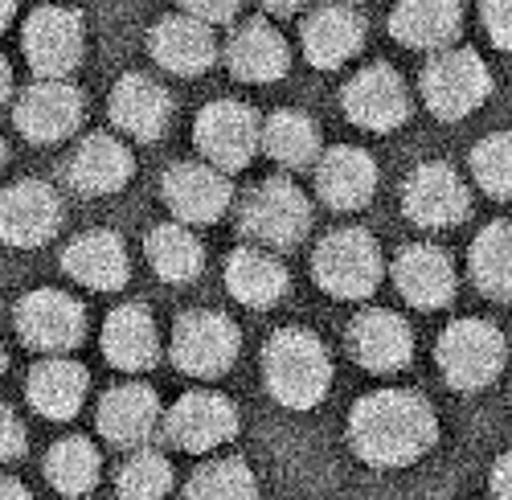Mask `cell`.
Here are the masks:
<instances>
[{
  "label": "cell",
  "mask_w": 512,
  "mask_h": 500,
  "mask_svg": "<svg viewBox=\"0 0 512 500\" xmlns=\"http://www.w3.org/2000/svg\"><path fill=\"white\" fill-rule=\"evenodd\" d=\"M62 226V201L41 181H17L0 189V242L33 250L46 246Z\"/></svg>",
  "instance_id": "obj_16"
},
{
  "label": "cell",
  "mask_w": 512,
  "mask_h": 500,
  "mask_svg": "<svg viewBox=\"0 0 512 500\" xmlns=\"http://www.w3.org/2000/svg\"><path fill=\"white\" fill-rule=\"evenodd\" d=\"M164 431L181 451L189 455H205L218 451L238 435V410L230 398L213 394V390H193L185 394L164 419Z\"/></svg>",
  "instance_id": "obj_15"
},
{
  "label": "cell",
  "mask_w": 512,
  "mask_h": 500,
  "mask_svg": "<svg viewBox=\"0 0 512 500\" xmlns=\"http://www.w3.org/2000/svg\"><path fill=\"white\" fill-rule=\"evenodd\" d=\"M349 357L369 373H398L414 357L410 324L390 308H369L349 324Z\"/></svg>",
  "instance_id": "obj_18"
},
{
  "label": "cell",
  "mask_w": 512,
  "mask_h": 500,
  "mask_svg": "<svg viewBox=\"0 0 512 500\" xmlns=\"http://www.w3.org/2000/svg\"><path fill=\"white\" fill-rule=\"evenodd\" d=\"M312 275L332 300H365L386 275V259L369 230H336L316 246Z\"/></svg>",
  "instance_id": "obj_4"
},
{
  "label": "cell",
  "mask_w": 512,
  "mask_h": 500,
  "mask_svg": "<svg viewBox=\"0 0 512 500\" xmlns=\"http://www.w3.org/2000/svg\"><path fill=\"white\" fill-rule=\"evenodd\" d=\"M312 169H316V193L328 210H340V214L365 210L377 193V164L365 148H353V144L328 148L316 156Z\"/></svg>",
  "instance_id": "obj_17"
},
{
  "label": "cell",
  "mask_w": 512,
  "mask_h": 500,
  "mask_svg": "<svg viewBox=\"0 0 512 500\" xmlns=\"http://www.w3.org/2000/svg\"><path fill=\"white\" fill-rule=\"evenodd\" d=\"M508 484H512V460H508V451H504L500 460L492 464V480H488V488H492V496H508V492H512Z\"/></svg>",
  "instance_id": "obj_41"
},
{
  "label": "cell",
  "mask_w": 512,
  "mask_h": 500,
  "mask_svg": "<svg viewBox=\"0 0 512 500\" xmlns=\"http://www.w3.org/2000/svg\"><path fill=\"white\" fill-rule=\"evenodd\" d=\"M5 365H9V353H5V345H0V373H5Z\"/></svg>",
  "instance_id": "obj_46"
},
{
  "label": "cell",
  "mask_w": 512,
  "mask_h": 500,
  "mask_svg": "<svg viewBox=\"0 0 512 500\" xmlns=\"http://www.w3.org/2000/svg\"><path fill=\"white\" fill-rule=\"evenodd\" d=\"M472 177H476L480 193H488L496 201L512 197V136L508 132H496V136L476 144V152H472Z\"/></svg>",
  "instance_id": "obj_37"
},
{
  "label": "cell",
  "mask_w": 512,
  "mask_h": 500,
  "mask_svg": "<svg viewBox=\"0 0 512 500\" xmlns=\"http://www.w3.org/2000/svg\"><path fill=\"white\" fill-rule=\"evenodd\" d=\"M238 349V324L222 312H185L173 328V361L201 382L226 378L238 361Z\"/></svg>",
  "instance_id": "obj_8"
},
{
  "label": "cell",
  "mask_w": 512,
  "mask_h": 500,
  "mask_svg": "<svg viewBox=\"0 0 512 500\" xmlns=\"http://www.w3.org/2000/svg\"><path fill=\"white\" fill-rule=\"evenodd\" d=\"M435 361H439L451 390L476 394L504 373L508 341L488 320H455V324H447V332L435 345Z\"/></svg>",
  "instance_id": "obj_3"
},
{
  "label": "cell",
  "mask_w": 512,
  "mask_h": 500,
  "mask_svg": "<svg viewBox=\"0 0 512 500\" xmlns=\"http://www.w3.org/2000/svg\"><path fill=\"white\" fill-rule=\"evenodd\" d=\"M402 210L422 230H451L467 218V210H472V193H467V181L451 169V164L431 160V164H418V169L406 177Z\"/></svg>",
  "instance_id": "obj_9"
},
{
  "label": "cell",
  "mask_w": 512,
  "mask_h": 500,
  "mask_svg": "<svg viewBox=\"0 0 512 500\" xmlns=\"http://www.w3.org/2000/svg\"><path fill=\"white\" fill-rule=\"evenodd\" d=\"M345 115L365 132H394L410 115V91L406 78L394 66H365L349 78L345 87Z\"/></svg>",
  "instance_id": "obj_14"
},
{
  "label": "cell",
  "mask_w": 512,
  "mask_h": 500,
  "mask_svg": "<svg viewBox=\"0 0 512 500\" xmlns=\"http://www.w3.org/2000/svg\"><path fill=\"white\" fill-rule=\"evenodd\" d=\"M103 353L123 373H148L160 361V332L148 308L123 304L103 324Z\"/></svg>",
  "instance_id": "obj_29"
},
{
  "label": "cell",
  "mask_w": 512,
  "mask_h": 500,
  "mask_svg": "<svg viewBox=\"0 0 512 500\" xmlns=\"http://www.w3.org/2000/svg\"><path fill=\"white\" fill-rule=\"evenodd\" d=\"M365 29H369V21H365L361 9H353V5H324V9H316L304 21L300 41H304V54H308V62L316 70H336L340 62H349V58L361 54Z\"/></svg>",
  "instance_id": "obj_24"
},
{
  "label": "cell",
  "mask_w": 512,
  "mask_h": 500,
  "mask_svg": "<svg viewBox=\"0 0 512 500\" xmlns=\"http://www.w3.org/2000/svg\"><path fill=\"white\" fill-rule=\"evenodd\" d=\"M472 283L480 287V296L508 304L512 296V226L508 222H488L472 242Z\"/></svg>",
  "instance_id": "obj_33"
},
{
  "label": "cell",
  "mask_w": 512,
  "mask_h": 500,
  "mask_svg": "<svg viewBox=\"0 0 512 500\" xmlns=\"http://www.w3.org/2000/svg\"><path fill=\"white\" fill-rule=\"evenodd\" d=\"M29 447V435H25V423L17 419V414L9 406H0V464H13L21 460Z\"/></svg>",
  "instance_id": "obj_39"
},
{
  "label": "cell",
  "mask_w": 512,
  "mask_h": 500,
  "mask_svg": "<svg viewBox=\"0 0 512 500\" xmlns=\"http://www.w3.org/2000/svg\"><path fill=\"white\" fill-rule=\"evenodd\" d=\"M226 66L238 82H254V87H263V82H279L287 70H291V50L283 33L254 17V21H242L230 41H226Z\"/></svg>",
  "instance_id": "obj_20"
},
{
  "label": "cell",
  "mask_w": 512,
  "mask_h": 500,
  "mask_svg": "<svg viewBox=\"0 0 512 500\" xmlns=\"http://www.w3.org/2000/svg\"><path fill=\"white\" fill-rule=\"evenodd\" d=\"M263 378L279 406L312 410L332 390V353L308 328H283L263 349Z\"/></svg>",
  "instance_id": "obj_2"
},
{
  "label": "cell",
  "mask_w": 512,
  "mask_h": 500,
  "mask_svg": "<svg viewBox=\"0 0 512 500\" xmlns=\"http://www.w3.org/2000/svg\"><path fill=\"white\" fill-rule=\"evenodd\" d=\"M168 488H173V464L148 447L132 451V460L115 476V492L123 500H156V496H168Z\"/></svg>",
  "instance_id": "obj_36"
},
{
  "label": "cell",
  "mask_w": 512,
  "mask_h": 500,
  "mask_svg": "<svg viewBox=\"0 0 512 500\" xmlns=\"http://www.w3.org/2000/svg\"><path fill=\"white\" fill-rule=\"evenodd\" d=\"M87 390H91V373L62 353H46V361H37L25 382L29 406L41 419H54V423L74 419L82 402H87Z\"/></svg>",
  "instance_id": "obj_23"
},
{
  "label": "cell",
  "mask_w": 512,
  "mask_h": 500,
  "mask_svg": "<svg viewBox=\"0 0 512 500\" xmlns=\"http://www.w3.org/2000/svg\"><path fill=\"white\" fill-rule=\"evenodd\" d=\"M463 29V0H398L390 13L394 41L410 50H443Z\"/></svg>",
  "instance_id": "obj_30"
},
{
  "label": "cell",
  "mask_w": 512,
  "mask_h": 500,
  "mask_svg": "<svg viewBox=\"0 0 512 500\" xmlns=\"http://www.w3.org/2000/svg\"><path fill=\"white\" fill-rule=\"evenodd\" d=\"M17 332L37 353H70L87 337V308L58 287H41L17 304Z\"/></svg>",
  "instance_id": "obj_10"
},
{
  "label": "cell",
  "mask_w": 512,
  "mask_h": 500,
  "mask_svg": "<svg viewBox=\"0 0 512 500\" xmlns=\"http://www.w3.org/2000/svg\"><path fill=\"white\" fill-rule=\"evenodd\" d=\"M308 226H312V201H308V193L300 185L287 181V177L263 181L242 201V214H238V230L250 242L267 246V250L300 246Z\"/></svg>",
  "instance_id": "obj_5"
},
{
  "label": "cell",
  "mask_w": 512,
  "mask_h": 500,
  "mask_svg": "<svg viewBox=\"0 0 512 500\" xmlns=\"http://www.w3.org/2000/svg\"><path fill=\"white\" fill-rule=\"evenodd\" d=\"M103 476V460L91 439L82 435H70V439H58L46 455V480L54 484V492L62 496H87L95 492Z\"/></svg>",
  "instance_id": "obj_34"
},
{
  "label": "cell",
  "mask_w": 512,
  "mask_h": 500,
  "mask_svg": "<svg viewBox=\"0 0 512 500\" xmlns=\"http://www.w3.org/2000/svg\"><path fill=\"white\" fill-rule=\"evenodd\" d=\"M148 54L152 62H160L168 74L177 78H197L213 66L218 58V41H213L209 25L197 17H164L156 21L152 37H148Z\"/></svg>",
  "instance_id": "obj_25"
},
{
  "label": "cell",
  "mask_w": 512,
  "mask_h": 500,
  "mask_svg": "<svg viewBox=\"0 0 512 500\" xmlns=\"http://www.w3.org/2000/svg\"><path fill=\"white\" fill-rule=\"evenodd\" d=\"M62 271L91 291H119L127 279H132V259H127V246L119 234L91 230V234H78L66 246Z\"/></svg>",
  "instance_id": "obj_26"
},
{
  "label": "cell",
  "mask_w": 512,
  "mask_h": 500,
  "mask_svg": "<svg viewBox=\"0 0 512 500\" xmlns=\"http://www.w3.org/2000/svg\"><path fill=\"white\" fill-rule=\"evenodd\" d=\"M160 193H164V205L173 210L177 222L185 226H209L218 222L230 201H234V185H230V173L213 169L209 160H185V164H173L160 181Z\"/></svg>",
  "instance_id": "obj_12"
},
{
  "label": "cell",
  "mask_w": 512,
  "mask_h": 500,
  "mask_svg": "<svg viewBox=\"0 0 512 500\" xmlns=\"http://www.w3.org/2000/svg\"><path fill=\"white\" fill-rule=\"evenodd\" d=\"M349 443L373 468H410L439 443V419L422 394L377 390L353 406Z\"/></svg>",
  "instance_id": "obj_1"
},
{
  "label": "cell",
  "mask_w": 512,
  "mask_h": 500,
  "mask_svg": "<svg viewBox=\"0 0 512 500\" xmlns=\"http://www.w3.org/2000/svg\"><path fill=\"white\" fill-rule=\"evenodd\" d=\"M9 95H13V66L9 58H0V107L9 103Z\"/></svg>",
  "instance_id": "obj_43"
},
{
  "label": "cell",
  "mask_w": 512,
  "mask_h": 500,
  "mask_svg": "<svg viewBox=\"0 0 512 500\" xmlns=\"http://www.w3.org/2000/svg\"><path fill=\"white\" fill-rule=\"evenodd\" d=\"M99 435L115 447H144L160 427V398L144 382H123L99 402Z\"/></svg>",
  "instance_id": "obj_22"
},
{
  "label": "cell",
  "mask_w": 512,
  "mask_h": 500,
  "mask_svg": "<svg viewBox=\"0 0 512 500\" xmlns=\"http://www.w3.org/2000/svg\"><path fill=\"white\" fill-rule=\"evenodd\" d=\"M0 169H5V140H0Z\"/></svg>",
  "instance_id": "obj_47"
},
{
  "label": "cell",
  "mask_w": 512,
  "mask_h": 500,
  "mask_svg": "<svg viewBox=\"0 0 512 500\" xmlns=\"http://www.w3.org/2000/svg\"><path fill=\"white\" fill-rule=\"evenodd\" d=\"M148 263L164 283H193L205 271V250L185 222H168L148 234Z\"/></svg>",
  "instance_id": "obj_32"
},
{
  "label": "cell",
  "mask_w": 512,
  "mask_h": 500,
  "mask_svg": "<svg viewBox=\"0 0 512 500\" xmlns=\"http://www.w3.org/2000/svg\"><path fill=\"white\" fill-rule=\"evenodd\" d=\"M185 496L193 500H242V496H259V480L242 460H209L189 476Z\"/></svg>",
  "instance_id": "obj_35"
},
{
  "label": "cell",
  "mask_w": 512,
  "mask_h": 500,
  "mask_svg": "<svg viewBox=\"0 0 512 500\" xmlns=\"http://www.w3.org/2000/svg\"><path fill=\"white\" fill-rule=\"evenodd\" d=\"M259 132L263 119L254 107L234 103V99H218L201 107L197 123H193V144L201 152V160H209L213 169L222 173H238L259 152Z\"/></svg>",
  "instance_id": "obj_7"
},
{
  "label": "cell",
  "mask_w": 512,
  "mask_h": 500,
  "mask_svg": "<svg viewBox=\"0 0 512 500\" xmlns=\"http://www.w3.org/2000/svg\"><path fill=\"white\" fill-rule=\"evenodd\" d=\"M181 9L205 25H222V21H234L242 0H181Z\"/></svg>",
  "instance_id": "obj_40"
},
{
  "label": "cell",
  "mask_w": 512,
  "mask_h": 500,
  "mask_svg": "<svg viewBox=\"0 0 512 500\" xmlns=\"http://www.w3.org/2000/svg\"><path fill=\"white\" fill-rule=\"evenodd\" d=\"M259 148H263L275 164H283L287 173L312 169L316 156L324 152L316 119H312V115H300V111H275L271 119H263Z\"/></svg>",
  "instance_id": "obj_31"
},
{
  "label": "cell",
  "mask_w": 512,
  "mask_h": 500,
  "mask_svg": "<svg viewBox=\"0 0 512 500\" xmlns=\"http://www.w3.org/2000/svg\"><path fill=\"white\" fill-rule=\"evenodd\" d=\"M136 173V160H132V148L115 136H87L70 164H66V181L82 193V197H107V193H119Z\"/></svg>",
  "instance_id": "obj_27"
},
{
  "label": "cell",
  "mask_w": 512,
  "mask_h": 500,
  "mask_svg": "<svg viewBox=\"0 0 512 500\" xmlns=\"http://www.w3.org/2000/svg\"><path fill=\"white\" fill-rule=\"evenodd\" d=\"M480 17L496 50L512 46V0H480Z\"/></svg>",
  "instance_id": "obj_38"
},
{
  "label": "cell",
  "mask_w": 512,
  "mask_h": 500,
  "mask_svg": "<svg viewBox=\"0 0 512 500\" xmlns=\"http://www.w3.org/2000/svg\"><path fill=\"white\" fill-rule=\"evenodd\" d=\"M13 9H17V0H0V33L13 25Z\"/></svg>",
  "instance_id": "obj_44"
},
{
  "label": "cell",
  "mask_w": 512,
  "mask_h": 500,
  "mask_svg": "<svg viewBox=\"0 0 512 500\" xmlns=\"http://www.w3.org/2000/svg\"><path fill=\"white\" fill-rule=\"evenodd\" d=\"M492 95V74L476 50H439L422 70V99L439 119H467Z\"/></svg>",
  "instance_id": "obj_6"
},
{
  "label": "cell",
  "mask_w": 512,
  "mask_h": 500,
  "mask_svg": "<svg viewBox=\"0 0 512 500\" xmlns=\"http://www.w3.org/2000/svg\"><path fill=\"white\" fill-rule=\"evenodd\" d=\"M25 62L37 78H66L82 58V17L62 5H46L25 21Z\"/></svg>",
  "instance_id": "obj_13"
},
{
  "label": "cell",
  "mask_w": 512,
  "mask_h": 500,
  "mask_svg": "<svg viewBox=\"0 0 512 500\" xmlns=\"http://www.w3.org/2000/svg\"><path fill=\"white\" fill-rule=\"evenodd\" d=\"M267 5V13H275V17H291V13H300L308 0H263Z\"/></svg>",
  "instance_id": "obj_42"
},
{
  "label": "cell",
  "mask_w": 512,
  "mask_h": 500,
  "mask_svg": "<svg viewBox=\"0 0 512 500\" xmlns=\"http://www.w3.org/2000/svg\"><path fill=\"white\" fill-rule=\"evenodd\" d=\"M0 496H21V500H25V496H29V488H25V484H17V480H0Z\"/></svg>",
  "instance_id": "obj_45"
},
{
  "label": "cell",
  "mask_w": 512,
  "mask_h": 500,
  "mask_svg": "<svg viewBox=\"0 0 512 500\" xmlns=\"http://www.w3.org/2000/svg\"><path fill=\"white\" fill-rule=\"evenodd\" d=\"M287 267L275 259V250L267 246H242L226 259V291L242 308H275L287 296Z\"/></svg>",
  "instance_id": "obj_28"
},
{
  "label": "cell",
  "mask_w": 512,
  "mask_h": 500,
  "mask_svg": "<svg viewBox=\"0 0 512 500\" xmlns=\"http://www.w3.org/2000/svg\"><path fill=\"white\" fill-rule=\"evenodd\" d=\"M111 123L132 140H160L173 123V99L148 74H123L111 91Z\"/></svg>",
  "instance_id": "obj_21"
},
{
  "label": "cell",
  "mask_w": 512,
  "mask_h": 500,
  "mask_svg": "<svg viewBox=\"0 0 512 500\" xmlns=\"http://www.w3.org/2000/svg\"><path fill=\"white\" fill-rule=\"evenodd\" d=\"M82 91L66 78H37L33 87L17 95L13 123L29 144H62L78 132L82 123Z\"/></svg>",
  "instance_id": "obj_11"
},
{
  "label": "cell",
  "mask_w": 512,
  "mask_h": 500,
  "mask_svg": "<svg viewBox=\"0 0 512 500\" xmlns=\"http://www.w3.org/2000/svg\"><path fill=\"white\" fill-rule=\"evenodd\" d=\"M394 287L418 312L447 308L455 300V263L447 250H439L431 242L402 246V255L394 259Z\"/></svg>",
  "instance_id": "obj_19"
}]
</instances>
